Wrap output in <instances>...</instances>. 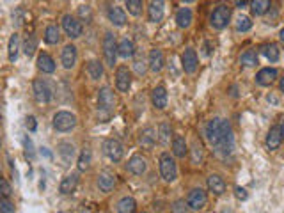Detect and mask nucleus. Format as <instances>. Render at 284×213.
<instances>
[{
  "instance_id": "15",
  "label": "nucleus",
  "mask_w": 284,
  "mask_h": 213,
  "mask_svg": "<svg viewBox=\"0 0 284 213\" xmlns=\"http://www.w3.org/2000/svg\"><path fill=\"white\" fill-rule=\"evenodd\" d=\"M181 66H183V69H185V73H188V75L196 73V69H197V54H196V50H194V48H186V50L183 52Z\"/></svg>"
},
{
  "instance_id": "17",
  "label": "nucleus",
  "mask_w": 284,
  "mask_h": 213,
  "mask_svg": "<svg viewBox=\"0 0 284 213\" xmlns=\"http://www.w3.org/2000/svg\"><path fill=\"white\" fill-rule=\"evenodd\" d=\"M148 15H150V22L151 23L162 22V20H164V15H165V2H164V0H151Z\"/></svg>"
},
{
  "instance_id": "8",
  "label": "nucleus",
  "mask_w": 284,
  "mask_h": 213,
  "mask_svg": "<svg viewBox=\"0 0 284 213\" xmlns=\"http://www.w3.org/2000/svg\"><path fill=\"white\" fill-rule=\"evenodd\" d=\"M103 153H105L107 158L112 160V162H119L124 155V148L119 141H116V139H107V141L103 142Z\"/></svg>"
},
{
  "instance_id": "29",
  "label": "nucleus",
  "mask_w": 284,
  "mask_h": 213,
  "mask_svg": "<svg viewBox=\"0 0 284 213\" xmlns=\"http://www.w3.org/2000/svg\"><path fill=\"white\" fill-rule=\"evenodd\" d=\"M37 68L41 69L43 73H54L55 71V61L50 57L48 54H39L37 57Z\"/></svg>"
},
{
  "instance_id": "37",
  "label": "nucleus",
  "mask_w": 284,
  "mask_h": 213,
  "mask_svg": "<svg viewBox=\"0 0 284 213\" xmlns=\"http://www.w3.org/2000/svg\"><path fill=\"white\" fill-rule=\"evenodd\" d=\"M91 162H92V153L89 148H84L80 153V156H78V169L80 171H87L89 167H91Z\"/></svg>"
},
{
  "instance_id": "52",
  "label": "nucleus",
  "mask_w": 284,
  "mask_h": 213,
  "mask_svg": "<svg viewBox=\"0 0 284 213\" xmlns=\"http://www.w3.org/2000/svg\"><path fill=\"white\" fill-rule=\"evenodd\" d=\"M0 146H2V137H0Z\"/></svg>"
},
{
  "instance_id": "45",
  "label": "nucleus",
  "mask_w": 284,
  "mask_h": 213,
  "mask_svg": "<svg viewBox=\"0 0 284 213\" xmlns=\"http://www.w3.org/2000/svg\"><path fill=\"white\" fill-rule=\"evenodd\" d=\"M146 69H148V66H146V62L144 61H137L135 62V71H137V75H144L146 73Z\"/></svg>"
},
{
  "instance_id": "9",
  "label": "nucleus",
  "mask_w": 284,
  "mask_h": 213,
  "mask_svg": "<svg viewBox=\"0 0 284 213\" xmlns=\"http://www.w3.org/2000/svg\"><path fill=\"white\" fill-rule=\"evenodd\" d=\"M206 192L203 188H192L188 192V197H186V206L190 209H194V211H199V209H203L206 206Z\"/></svg>"
},
{
  "instance_id": "39",
  "label": "nucleus",
  "mask_w": 284,
  "mask_h": 213,
  "mask_svg": "<svg viewBox=\"0 0 284 213\" xmlns=\"http://www.w3.org/2000/svg\"><path fill=\"white\" fill-rule=\"evenodd\" d=\"M252 29V22H251V18L249 16H238L236 18V30L238 32H247V30H251Z\"/></svg>"
},
{
  "instance_id": "50",
  "label": "nucleus",
  "mask_w": 284,
  "mask_h": 213,
  "mask_svg": "<svg viewBox=\"0 0 284 213\" xmlns=\"http://www.w3.org/2000/svg\"><path fill=\"white\" fill-rule=\"evenodd\" d=\"M211 43H204V55H210L211 54Z\"/></svg>"
},
{
  "instance_id": "30",
  "label": "nucleus",
  "mask_w": 284,
  "mask_h": 213,
  "mask_svg": "<svg viewBox=\"0 0 284 213\" xmlns=\"http://www.w3.org/2000/svg\"><path fill=\"white\" fill-rule=\"evenodd\" d=\"M172 153H174V156H178V158H185L186 153H188L185 137H181V135L174 137V141H172Z\"/></svg>"
},
{
  "instance_id": "41",
  "label": "nucleus",
  "mask_w": 284,
  "mask_h": 213,
  "mask_svg": "<svg viewBox=\"0 0 284 213\" xmlns=\"http://www.w3.org/2000/svg\"><path fill=\"white\" fill-rule=\"evenodd\" d=\"M126 8L131 16H138L142 11V0H126Z\"/></svg>"
},
{
  "instance_id": "12",
  "label": "nucleus",
  "mask_w": 284,
  "mask_h": 213,
  "mask_svg": "<svg viewBox=\"0 0 284 213\" xmlns=\"http://www.w3.org/2000/svg\"><path fill=\"white\" fill-rule=\"evenodd\" d=\"M282 126L280 124H275V126L270 128L268 135H266V148L270 151H275V149L280 148V142H282Z\"/></svg>"
},
{
  "instance_id": "10",
  "label": "nucleus",
  "mask_w": 284,
  "mask_h": 213,
  "mask_svg": "<svg viewBox=\"0 0 284 213\" xmlns=\"http://www.w3.org/2000/svg\"><path fill=\"white\" fill-rule=\"evenodd\" d=\"M98 107L100 110H105L107 114H110L116 107V98L114 93L110 91V87H102L98 91Z\"/></svg>"
},
{
  "instance_id": "3",
  "label": "nucleus",
  "mask_w": 284,
  "mask_h": 213,
  "mask_svg": "<svg viewBox=\"0 0 284 213\" xmlns=\"http://www.w3.org/2000/svg\"><path fill=\"white\" fill-rule=\"evenodd\" d=\"M77 126V116L68 110H61L54 116V128L57 132H71L73 128Z\"/></svg>"
},
{
  "instance_id": "24",
  "label": "nucleus",
  "mask_w": 284,
  "mask_h": 213,
  "mask_svg": "<svg viewBox=\"0 0 284 213\" xmlns=\"http://www.w3.org/2000/svg\"><path fill=\"white\" fill-rule=\"evenodd\" d=\"M109 20L112 25L123 27L124 23H126V13L121 8H117V6H112V8L109 9Z\"/></svg>"
},
{
  "instance_id": "22",
  "label": "nucleus",
  "mask_w": 284,
  "mask_h": 213,
  "mask_svg": "<svg viewBox=\"0 0 284 213\" xmlns=\"http://www.w3.org/2000/svg\"><path fill=\"white\" fill-rule=\"evenodd\" d=\"M150 69L153 73H160L162 69H164V64H165V59H164V54H162V50H158V48H153V50L150 52Z\"/></svg>"
},
{
  "instance_id": "40",
  "label": "nucleus",
  "mask_w": 284,
  "mask_h": 213,
  "mask_svg": "<svg viewBox=\"0 0 284 213\" xmlns=\"http://www.w3.org/2000/svg\"><path fill=\"white\" fill-rule=\"evenodd\" d=\"M36 47H37V41L34 36H29L25 39V45H23V54L27 55V57H32L34 52H36Z\"/></svg>"
},
{
  "instance_id": "5",
  "label": "nucleus",
  "mask_w": 284,
  "mask_h": 213,
  "mask_svg": "<svg viewBox=\"0 0 284 213\" xmlns=\"http://www.w3.org/2000/svg\"><path fill=\"white\" fill-rule=\"evenodd\" d=\"M103 55H105L107 66L114 68L117 57V43H116V36L112 32H107L105 37H103Z\"/></svg>"
},
{
  "instance_id": "6",
  "label": "nucleus",
  "mask_w": 284,
  "mask_h": 213,
  "mask_svg": "<svg viewBox=\"0 0 284 213\" xmlns=\"http://www.w3.org/2000/svg\"><path fill=\"white\" fill-rule=\"evenodd\" d=\"M32 91H34V98H36L37 103H50L52 101V87L46 80L43 78H36L32 83Z\"/></svg>"
},
{
  "instance_id": "42",
  "label": "nucleus",
  "mask_w": 284,
  "mask_h": 213,
  "mask_svg": "<svg viewBox=\"0 0 284 213\" xmlns=\"http://www.w3.org/2000/svg\"><path fill=\"white\" fill-rule=\"evenodd\" d=\"M0 213H15V202L9 197H0Z\"/></svg>"
},
{
  "instance_id": "16",
  "label": "nucleus",
  "mask_w": 284,
  "mask_h": 213,
  "mask_svg": "<svg viewBox=\"0 0 284 213\" xmlns=\"http://www.w3.org/2000/svg\"><path fill=\"white\" fill-rule=\"evenodd\" d=\"M277 76H279V73H277L275 68H263V69H259L258 75H256V82L263 87H268L275 82Z\"/></svg>"
},
{
  "instance_id": "38",
  "label": "nucleus",
  "mask_w": 284,
  "mask_h": 213,
  "mask_svg": "<svg viewBox=\"0 0 284 213\" xmlns=\"http://www.w3.org/2000/svg\"><path fill=\"white\" fill-rule=\"evenodd\" d=\"M240 64L247 66V68H252V66L258 64V54L254 50H245L240 57Z\"/></svg>"
},
{
  "instance_id": "33",
  "label": "nucleus",
  "mask_w": 284,
  "mask_h": 213,
  "mask_svg": "<svg viewBox=\"0 0 284 213\" xmlns=\"http://www.w3.org/2000/svg\"><path fill=\"white\" fill-rule=\"evenodd\" d=\"M270 9V0H251V11L254 16L265 15Z\"/></svg>"
},
{
  "instance_id": "46",
  "label": "nucleus",
  "mask_w": 284,
  "mask_h": 213,
  "mask_svg": "<svg viewBox=\"0 0 284 213\" xmlns=\"http://www.w3.org/2000/svg\"><path fill=\"white\" fill-rule=\"evenodd\" d=\"M234 195H236L240 201H245V199L249 197V194H247V190L245 188H242V187H236L234 188Z\"/></svg>"
},
{
  "instance_id": "49",
  "label": "nucleus",
  "mask_w": 284,
  "mask_h": 213,
  "mask_svg": "<svg viewBox=\"0 0 284 213\" xmlns=\"http://www.w3.org/2000/svg\"><path fill=\"white\" fill-rule=\"evenodd\" d=\"M236 8H240V9L247 8V0H236Z\"/></svg>"
},
{
  "instance_id": "21",
  "label": "nucleus",
  "mask_w": 284,
  "mask_h": 213,
  "mask_svg": "<svg viewBox=\"0 0 284 213\" xmlns=\"http://www.w3.org/2000/svg\"><path fill=\"white\" fill-rule=\"evenodd\" d=\"M151 101H153L155 109L164 110L167 107V91H165V87H155L153 93H151Z\"/></svg>"
},
{
  "instance_id": "1",
  "label": "nucleus",
  "mask_w": 284,
  "mask_h": 213,
  "mask_svg": "<svg viewBox=\"0 0 284 213\" xmlns=\"http://www.w3.org/2000/svg\"><path fill=\"white\" fill-rule=\"evenodd\" d=\"M204 135L219 156H229L233 153L234 134L227 119L213 117L211 121H208L206 128H204Z\"/></svg>"
},
{
  "instance_id": "23",
  "label": "nucleus",
  "mask_w": 284,
  "mask_h": 213,
  "mask_svg": "<svg viewBox=\"0 0 284 213\" xmlns=\"http://www.w3.org/2000/svg\"><path fill=\"white\" fill-rule=\"evenodd\" d=\"M114 187H116V176L110 173H102L98 176V188L103 192V194H109V192L114 190Z\"/></svg>"
},
{
  "instance_id": "51",
  "label": "nucleus",
  "mask_w": 284,
  "mask_h": 213,
  "mask_svg": "<svg viewBox=\"0 0 284 213\" xmlns=\"http://www.w3.org/2000/svg\"><path fill=\"white\" fill-rule=\"evenodd\" d=\"M183 2H185V4H190V2H194V0H183Z\"/></svg>"
},
{
  "instance_id": "43",
  "label": "nucleus",
  "mask_w": 284,
  "mask_h": 213,
  "mask_svg": "<svg viewBox=\"0 0 284 213\" xmlns=\"http://www.w3.org/2000/svg\"><path fill=\"white\" fill-rule=\"evenodd\" d=\"M11 194H13V188L9 185V181L4 176H0V195L2 197H11Z\"/></svg>"
},
{
  "instance_id": "7",
  "label": "nucleus",
  "mask_w": 284,
  "mask_h": 213,
  "mask_svg": "<svg viewBox=\"0 0 284 213\" xmlns=\"http://www.w3.org/2000/svg\"><path fill=\"white\" fill-rule=\"evenodd\" d=\"M62 29H64V32L68 34L71 39H77V37H80L82 32H84V27H82L80 20H77L71 15L62 16Z\"/></svg>"
},
{
  "instance_id": "31",
  "label": "nucleus",
  "mask_w": 284,
  "mask_h": 213,
  "mask_svg": "<svg viewBox=\"0 0 284 213\" xmlns=\"http://www.w3.org/2000/svg\"><path fill=\"white\" fill-rule=\"evenodd\" d=\"M18 52H20V36L18 34H13L9 37V45H8V57L11 62H15L18 59Z\"/></svg>"
},
{
  "instance_id": "47",
  "label": "nucleus",
  "mask_w": 284,
  "mask_h": 213,
  "mask_svg": "<svg viewBox=\"0 0 284 213\" xmlns=\"http://www.w3.org/2000/svg\"><path fill=\"white\" fill-rule=\"evenodd\" d=\"M36 126H37V124H36V117H32V116L27 117V128H29L30 132H34V130H36Z\"/></svg>"
},
{
  "instance_id": "20",
  "label": "nucleus",
  "mask_w": 284,
  "mask_h": 213,
  "mask_svg": "<svg viewBox=\"0 0 284 213\" xmlns=\"http://www.w3.org/2000/svg\"><path fill=\"white\" fill-rule=\"evenodd\" d=\"M155 142H157V132L151 126H146L144 130L138 132V144H140L142 148L151 149L155 146Z\"/></svg>"
},
{
  "instance_id": "32",
  "label": "nucleus",
  "mask_w": 284,
  "mask_h": 213,
  "mask_svg": "<svg viewBox=\"0 0 284 213\" xmlns=\"http://www.w3.org/2000/svg\"><path fill=\"white\" fill-rule=\"evenodd\" d=\"M44 41L48 45H57L61 41V29L57 25H48L44 30Z\"/></svg>"
},
{
  "instance_id": "44",
  "label": "nucleus",
  "mask_w": 284,
  "mask_h": 213,
  "mask_svg": "<svg viewBox=\"0 0 284 213\" xmlns=\"http://www.w3.org/2000/svg\"><path fill=\"white\" fill-rule=\"evenodd\" d=\"M171 213H188V206L183 199H178L174 204L171 206Z\"/></svg>"
},
{
  "instance_id": "4",
  "label": "nucleus",
  "mask_w": 284,
  "mask_h": 213,
  "mask_svg": "<svg viewBox=\"0 0 284 213\" xmlns=\"http://www.w3.org/2000/svg\"><path fill=\"white\" fill-rule=\"evenodd\" d=\"M160 174L167 183H172L178 178V165H176L174 158L169 153H164L160 156Z\"/></svg>"
},
{
  "instance_id": "26",
  "label": "nucleus",
  "mask_w": 284,
  "mask_h": 213,
  "mask_svg": "<svg viewBox=\"0 0 284 213\" xmlns=\"http://www.w3.org/2000/svg\"><path fill=\"white\" fill-rule=\"evenodd\" d=\"M259 52H261V54L265 55V57L268 59L270 62H277L280 59V50H279V47H277L275 43L263 45V47L259 48Z\"/></svg>"
},
{
  "instance_id": "14",
  "label": "nucleus",
  "mask_w": 284,
  "mask_h": 213,
  "mask_svg": "<svg viewBox=\"0 0 284 213\" xmlns=\"http://www.w3.org/2000/svg\"><path fill=\"white\" fill-rule=\"evenodd\" d=\"M146 169H148V162H146V158H142L140 155H133L126 163V171L131 174H135V176L144 174L146 173Z\"/></svg>"
},
{
  "instance_id": "36",
  "label": "nucleus",
  "mask_w": 284,
  "mask_h": 213,
  "mask_svg": "<svg viewBox=\"0 0 284 213\" xmlns=\"http://www.w3.org/2000/svg\"><path fill=\"white\" fill-rule=\"evenodd\" d=\"M87 73L92 80H100L103 76V64L94 59V61H91L87 64Z\"/></svg>"
},
{
  "instance_id": "13",
  "label": "nucleus",
  "mask_w": 284,
  "mask_h": 213,
  "mask_svg": "<svg viewBox=\"0 0 284 213\" xmlns=\"http://www.w3.org/2000/svg\"><path fill=\"white\" fill-rule=\"evenodd\" d=\"M77 59H78V54H77V47H75V45H66V47L62 48L61 62H62V66H64V69L73 68V66L77 64Z\"/></svg>"
},
{
  "instance_id": "11",
  "label": "nucleus",
  "mask_w": 284,
  "mask_h": 213,
  "mask_svg": "<svg viewBox=\"0 0 284 213\" xmlns=\"http://www.w3.org/2000/svg\"><path fill=\"white\" fill-rule=\"evenodd\" d=\"M116 87L121 93H128L131 87V73L126 66H119L116 71Z\"/></svg>"
},
{
  "instance_id": "28",
  "label": "nucleus",
  "mask_w": 284,
  "mask_h": 213,
  "mask_svg": "<svg viewBox=\"0 0 284 213\" xmlns=\"http://www.w3.org/2000/svg\"><path fill=\"white\" fill-rule=\"evenodd\" d=\"M135 54V47H133V41L128 39V37H124V39H121V43L117 45V55L123 59H130L133 57Z\"/></svg>"
},
{
  "instance_id": "19",
  "label": "nucleus",
  "mask_w": 284,
  "mask_h": 213,
  "mask_svg": "<svg viewBox=\"0 0 284 213\" xmlns=\"http://www.w3.org/2000/svg\"><path fill=\"white\" fill-rule=\"evenodd\" d=\"M206 185H208V190L215 195H222L226 192V181L219 174H210L206 180Z\"/></svg>"
},
{
  "instance_id": "34",
  "label": "nucleus",
  "mask_w": 284,
  "mask_h": 213,
  "mask_svg": "<svg viewBox=\"0 0 284 213\" xmlns=\"http://www.w3.org/2000/svg\"><path fill=\"white\" fill-rule=\"evenodd\" d=\"M171 134H172V130H171V124H169V123H162V124H160V128H158L157 141L160 142V144L167 146L169 142H171Z\"/></svg>"
},
{
  "instance_id": "48",
  "label": "nucleus",
  "mask_w": 284,
  "mask_h": 213,
  "mask_svg": "<svg viewBox=\"0 0 284 213\" xmlns=\"http://www.w3.org/2000/svg\"><path fill=\"white\" fill-rule=\"evenodd\" d=\"M78 13H80V16H84V18H85V16H87V20H91V11H89L87 6H82L80 11H78Z\"/></svg>"
},
{
  "instance_id": "25",
  "label": "nucleus",
  "mask_w": 284,
  "mask_h": 213,
  "mask_svg": "<svg viewBox=\"0 0 284 213\" xmlns=\"http://www.w3.org/2000/svg\"><path fill=\"white\" fill-rule=\"evenodd\" d=\"M77 185H78V174H68V176L61 181L59 190H61V194H71V192H75Z\"/></svg>"
},
{
  "instance_id": "35",
  "label": "nucleus",
  "mask_w": 284,
  "mask_h": 213,
  "mask_svg": "<svg viewBox=\"0 0 284 213\" xmlns=\"http://www.w3.org/2000/svg\"><path fill=\"white\" fill-rule=\"evenodd\" d=\"M135 199L133 197H123L117 202V213H135Z\"/></svg>"
},
{
  "instance_id": "27",
  "label": "nucleus",
  "mask_w": 284,
  "mask_h": 213,
  "mask_svg": "<svg viewBox=\"0 0 284 213\" xmlns=\"http://www.w3.org/2000/svg\"><path fill=\"white\" fill-rule=\"evenodd\" d=\"M192 11H190L188 8H181L178 11V15H176V23H178L179 29H188L190 25H192Z\"/></svg>"
},
{
  "instance_id": "2",
  "label": "nucleus",
  "mask_w": 284,
  "mask_h": 213,
  "mask_svg": "<svg viewBox=\"0 0 284 213\" xmlns=\"http://www.w3.org/2000/svg\"><path fill=\"white\" fill-rule=\"evenodd\" d=\"M229 20H231V8L227 4H220L213 9V13H211L210 25L213 27L215 30H222L227 27Z\"/></svg>"
},
{
  "instance_id": "18",
  "label": "nucleus",
  "mask_w": 284,
  "mask_h": 213,
  "mask_svg": "<svg viewBox=\"0 0 284 213\" xmlns=\"http://www.w3.org/2000/svg\"><path fill=\"white\" fill-rule=\"evenodd\" d=\"M57 153H59V156H61L64 165H69V163L73 162L75 155H77L75 146L71 144V142H61V144L57 146Z\"/></svg>"
}]
</instances>
